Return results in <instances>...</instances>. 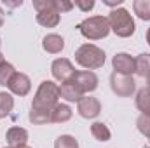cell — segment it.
Wrapping results in <instances>:
<instances>
[{"label": "cell", "mask_w": 150, "mask_h": 148, "mask_svg": "<svg viewBox=\"0 0 150 148\" xmlns=\"http://www.w3.org/2000/svg\"><path fill=\"white\" fill-rule=\"evenodd\" d=\"M107 54L94 44H82L75 51V61L86 70H98L105 65Z\"/></svg>", "instance_id": "cell-1"}, {"label": "cell", "mask_w": 150, "mask_h": 148, "mask_svg": "<svg viewBox=\"0 0 150 148\" xmlns=\"http://www.w3.org/2000/svg\"><path fill=\"white\" fill-rule=\"evenodd\" d=\"M59 99V85L52 80H44L38 85L35 98L32 101L33 110H52Z\"/></svg>", "instance_id": "cell-2"}, {"label": "cell", "mask_w": 150, "mask_h": 148, "mask_svg": "<svg viewBox=\"0 0 150 148\" xmlns=\"http://www.w3.org/2000/svg\"><path fill=\"white\" fill-rule=\"evenodd\" d=\"M77 30L89 40H101L110 33V23L105 16H91L77 25Z\"/></svg>", "instance_id": "cell-3"}, {"label": "cell", "mask_w": 150, "mask_h": 148, "mask_svg": "<svg viewBox=\"0 0 150 148\" xmlns=\"http://www.w3.org/2000/svg\"><path fill=\"white\" fill-rule=\"evenodd\" d=\"M108 23H110V30L120 38L131 37L134 33V30H136V25H134L133 16L129 14L127 9H122V7L113 9L112 12H110Z\"/></svg>", "instance_id": "cell-4"}, {"label": "cell", "mask_w": 150, "mask_h": 148, "mask_svg": "<svg viewBox=\"0 0 150 148\" xmlns=\"http://www.w3.org/2000/svg\"><path fill=\"white\" fill-rule=\"evenodd\" d=\"M110 87H112L113 94H117L120 98H129L134 92L136 84H134V78L131 75H122L113 72L110 75Z\"/></svg>", "instance_id": "cell-5"}, {"label": "cell", "mask_w": 150, "mask_h": 148, "mask_svg": "<svg viewBox=\"0 0 150 148\" xmlns=\"http://www.w3.org/2000/svg\"><path fill=\"white\" fill-rule=\"evenodd\" d=\"M51 73H52V77H54L58 82L65 84V82H70L75 77L77 72H75V68H74V65H72L70 59H67V58H58V59H54L52 65H51Z\"/></svg>", "instance_id": "cell-6"}, {"label": "cell", "mask_w": 150, "mask_h": 148, "mask_svg": "<svg viewBox=\"0 0 150 148\" xmlns=\"http://www.w3.org/2000/svg\"><path fill=\"white\" fill-rule=\"evenodd\" d=\"M77 111L82 118H96L101 111V103L98 98L93 96H84L77 103Z\"/></svg>", "instance_id": "cell-7"}, {"label": "cell", "mask_w": 150, "mask_h": 148, "mask_svg": "<svg viewBox=\"0 0 150 148\" xmlns=\"http://www.w3.org/2000/svg\"><path fill=\"white\" fill-rule=\"evenodd\" d=\"M112 66L115 73L122 75H133L136 72V65H134V58L127 52H117L112 59Z\"/></svg>", "instance_id": "cell-8"}, {"label": "cell", "mask_w": 150, "mask_h": 148, "mask_svg": "<svg viewBox=\"0 0 150 148\" xmlns=\"http://www.w3.org/2000/svg\"><path fill=\"white\" fill-rule=\"evenodd\" d=\"M72 80L80 87L82 92H93V91L98 89V75L94 73V72H91V70L77 72Z\"/></svg>", "instance_id": "cell-9"}, {"label": "cell", "mask_w": 150, "mask_h": 148, "mask_svg": "<svg viewBox=\"0 0 150 148\" xmlns=\"http://www.w3.org/2000/svg\"><path fill=\"white\" fill-rule=\"evenodd\" d=\"M7 87H9V91H11L12 94H16V96H26V94L30 92V89H32V80H30L28 75L16 72L14 77L11 78V82H9Z\"/></svg>", "instance_id": "cell-10"}, {"label": "cell", "mask_w": 150, "mask_h": 148, "mask_svg": "<svg viewBox=\"0 0 150 148\" xmlns=\"http://www.w3.org/2000/svg\"><path fill=\"white\" fill-rule=\"evenodd\" d=\"M59 98H63V99H67L70 103H74V101L79 103L84 98V92L80 91V87L74 80H70V82H65V84L59 85Z\"/></svg>", "instance_id": "cell-11"}, {"label": "cell", "mask_w": 150, "mask_h": 148, "mask_svg": "<svg viewBox=\"0 0 150 148\" xmlns=\"http://www.w3.org/2000/svg\"><path fill=\"white\" fill-rule=\"evenodd\" d=\"M42 47L49 54H58V52L63 51L65 40H63L61 35H58V33H49V35H45V37L42 38Z\"/></svg>", "instance_id": "cell-12"}, {"label": "cell", "mask_w": 150, "mask_h": 148, "mask_svg": "<svg viewBox=\"0 0 150 148\" xmlns=\"http://www.w3.org/2000/svg\"><path fill=\"white\" fill-rule=\"evenodd\" d=\"M5 140L9 143V147L16 148L19 145H26L28 141V131L23 129V127H11L5 134Z\"/></svg>", "instance_id": "cell-13"}, {"label": "cell", "mask_w": 150, "mask_h": 148, "mask_svg": "<svg viewBox=\"0 0 150 148\" xmlns=\"http://www.w3.org/2000/svg\"><path fill=\"white\" fill-rule=\"evenodd\" d=\"M74 111L68 105L65 103H58L52 110H51V122L52 124H63V122H68L72 118Z\"/></svg>", "instance_id": "cell-14"}, {"label": "cell", "mask_w": 150, "mask_h": 148, "mask_svg": "<svg viewBox=\"0 0 150 148\" xmlns=\"http://www.w3.org/2000/svg\"><path fill=\"white\" fill-rule=\"evenodd\" d=\"M59 12L58 11H42V12H37V23L45 26V28H54L59 25Z\"/></svg>", "instance_id": "cell-15"}, {"label": "cell", "mask_w": 150, "mask_h": 148, "mask_svg": "<svg viewBox=\"0 0 150 148\" xmlns=\"http://www.w3.org/2000/svg\"><path fill=\"white\" fill-rule=\"evenodd\" d=\"M136 108L142 111V115L150 117V89L143 87L136 92Z\"/></svg>", "instance_id": "cell-16"}, {"label": "cell", "mask_w": 150, "mask_h": 148, "mask_svg": "<svg viewBox=\"0 0 150 148\" xmlns=\"http://www.w3.org/2000/svg\"><path fill=\"white\" fill-rule=\"evenodd\" d=\"M134 65H136V72L134 73L140 77H149L150 75V54L149 52H142L138 58H134Z\"/></svg>", "instance_id": "cell-17"}, {"label": "cell", "mask_w": 150, "mask_h": 148, "mask_svg": "<svg viewBox=\"0 0 150 148\" xmlns=\"http://www.w3.org/2000/svg\"><path fill=\"white\" fill-rule=\"evenodd\" d=\"M91 134H93V138L94 140H98V141H108L110 140V129L103 124V122H94L93 125H91Z\"/></svg>", "instance_id": "cell-18"}, {"label": "cell", "mask_w": 150, "mask_h": 148, "mask_svg": "<svg viewBox=\"0 0 150 148\" xmlns=\"http://www.w3.org/2000/svg\"><path fill=\"white\" fill-rule=\"evenodd\" d=\"M133 9H134V14L140 19L150 21V0H134Z\"/></svg>", "instance_id": "cell-19"}, {"label": "cell", "mask_w": 150, "mask_h": 148, "mask_svg": "<svg viewBox=\"0 0 150 148\" xmlns=\"http://www.w3.org/2000/svg\"><path fill=\"white\" fill-rule=\"evenodd\" d=\"M28 118H30V122L35 124V125L49 124V122H51V110H33V108H32Z\"/></svg>", "instance_id": "cell-20"}, {"label": "cell", "mask_w": 150, "mask_h": 148, "mask_svg": "<svg viewBox=\"0 0 150 148\" xmlns=\"http://www.w3.org/2000/svg\"><path fill=\"white\" fill-rule=\"evenodd\" d=\"M14 108V98L9 92H0V118H5Z\"/></svg>", "instance_id": "cell-21"}, {"label": "cell", "mask_w": 150, "mask_h": 148, "mask_svg": "<svg viewBox=\"0 0 150 148\" xmlns=\"http://www.w3.org/2000/svg\"><path fill=\"white\" fill-rule=\"evenodd\" d=\"M14 73H16V70H14V66L11 63H7V61L0 63V85L7 87L11 78L14 77Z\"/></svg>", "instance_id": "cell-22"}, {"label": "cell", "mask_w": 150, "mask_h": 148, "mask_svg": "<svg viewBox=\"0 0 150 148\" xmlns=\"http://www.w3.org/2000/svg\"><path fill=\"white\" fill-rule=\"evenodd\" d=\"M54 148H79V143L74 136L70 134H61L56 141H54Z\"/></svg>", "instance_id": "cell-23"}, {"label": "cell", "mask_w": 150, "mask_h": 148, "mask_svg": "<svg viewBox=\"0 0 150 148\" xmlns=\"http://www.w3.org/2000/svg\"><path fill=\"white\" fill-rule=\"evenodd\" d=\"M136 127H138V131H140L145 138L150 140V117L149 115H140V117L136 118Z\"/></svg>", "instance_id": "cell-24"}, {"label": "cell", "mask_w": 150, "mask_h": 148, "mask_svg": "<svg viewBox=\"0 0 150 148\" xmlns=\"http://www.w3.org/2000/svg\"><path fill=\"white\" fill-rule=\"evenodd\" d=\"M33 7H35L37 12H42V11H56L54 0H33Z\"/></svg>", "instance_id": "cell-25"}, {"label": "cell", "mask_w": 150, "mask_h": 148, "mask_svg": "<svg viewBox=\"0 0 150 148\" xmlns=\"http://www.w3.org/2000/svg\"><path fill=\"white\" fill-rule=\"evenodd\" d=\"M54 4H56V11L59 14L68 12V11L74 9V2H68V0H54Z\"/></svg>", "instance_id": "cell-26"}, {"label": "cell", "mask_w": 150, "mask_h": 148, "mask_svg": "<svg viewBox=\"0 0 150 148\" xmlns=\"http://www.w3.org/2000/svg\"><path fill=\"white\" fill-rule=\"evenodd\" d=\"M74 5H77L82 12H89L94 7V0H75Z\"/></svg>", "instance_id": "cell-27"}, {"label": "cell", "mask_w": 150, "mask_h": 148, "mask_svg": "<svg viewBox=\"0 0 150 148\" xmlns=\"http://www.w3.org/2000/svg\"><path fill=\"white\" fill-rule=\"evenodd\" d=\"M122 2H124V0H103V4H105V5H108V7H115V5H122Z\"/></svg>", "instance_id": "cell-28"}, {"label": "cell", "mask_w": 150, "mask_h": 148, "mask_svg": "<svg viewBox=\"0 0 150 148\" xmlns=\"http://www.w3.org/2000/svg\"><path fill=\"white\" fill-rule=\"evenodd\" d=\"M5 2V0H4ZM5 5L9 7H18V5H23V0H18V2H5Z\"/></svg>", "instance_id": "cell-29"}, {"label": "cell", "mask_w": 150, "mask_h": 148, "mask_svg": "<svg viewBox=\"0 0 150 148\" xmlns=\"http://www.w3.org/2000/svg\"><path fill=\"white\" fill-rule=\"evenodd\" d=\"M2 25H4V11L0 7V28H2Z\"/></svg>", "instance_id": "cell-30"}, {"label": "cell", "mask_w": 150, "mask_h": 148, "mask_svg": "<svg viewBox=\"0 0 150 148\" xmlns=\"http://www.w3.org/2000/svg\"><path fill=\"white\" fill-rule=\"evenodd\" d=\"M147 42H149V45H150V28L147 30Z\"/></svg>", "instance_id": "cell-31"}, {"label": "cell", "mask_w": 150, "mask_h": 148, "mask_svg": "<svg viewBox=\"0 0 150 148\" xmlns=\"http://www.w3.org/2000/svg\"><path fill=\"white\" fill-rule=\"evenodd\" d=\"M147 89H150V75L147 77Z\"/></svg>", "instance_id": "cell-32"}, {"label": "cell", "mask_w": 150, "mask_h": 148, "mask_svg": "<svg viewBox=\"0 0 150 148\" xmlns=\"http://www.w3.org/2000/svg\"><path fill=\"white\" fill-rule=\"evenodd\" d=\"M16 148H32V147H28V145H19V147H16Z\"/></svg>", "instance_id": "cell-33"}, {"label": "cell", "mask_w": 150, "mask_h": 148, "mask_svg": "<svg viewBox=\"0 0 150 148\" xmlns=\"http://www.w3.org/2000/svg\"><path fill=\"white\" fill-rule=\"evenodd\" d=\"M0 63H4V56H2V52H0Z\"/></svg>", "instance_id": "cell-34"}, {"label": "cell", "mask_w": 150, "mask_h": 148, "mask_svg": "<svg viewBox=\"0 0 150 148\" xmlns=\"http://www.w3.org/2000/svg\"><path fill=\"white\" fill-rule=\"evenodd\" d=\"M0 47H2V38H0Z\"/></svg>", "instance_id": "cell-35"}, {"label": "cell", "mask_w": 150, "mask_h": 148, "mask_svg": "<svg viewBox=\"0 0 150 148\" xmlns=\"http://www.w3.org/2000/svg\"><path fill=\"white\" fill-rule=\"evenodd\" d=\"M143 148H150V147H143Z\"/></svg>", "instance_id": "cell-36"}, {"label": "cell", "mask_w": 150, "mask_h": 148, "mask_svg": "<svg viewBox=\"0 0 150 148\" xmlns=\"http://www.w3.org/2000/svg\"><path fill=\"white\" fill-rule=\"evenodd\" d=\"M7 148H12V147H7Z\"/></svg>", "instance_id": "cell-37"}]
</instances>
